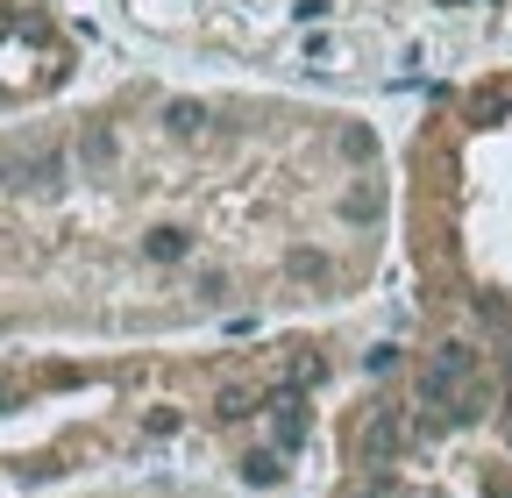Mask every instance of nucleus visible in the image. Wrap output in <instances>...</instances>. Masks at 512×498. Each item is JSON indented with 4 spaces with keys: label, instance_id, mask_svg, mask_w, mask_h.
<instances>
[{
    "label": "nucleus",
    "instance_id": "nucleus-2",
    "mask_svg": "<svg viewBox=\"0 0 512 498\" xmlns=\"http://www.w3.org/2000/svg\"><path fill=\"white\" fill-rule=\"evenodd\" d=\"M413 314L512 370V72L441 93L399 157Z\"/></svg>",
    "mask_w": 512,
    "mask_h": 498
},
{
    "label": "nucleus",
    "instance_id": "nucleus-1",
    "mask_svg": "<svg viewBox=\"0 0 512 498\" xmlns=\"http://www.w3.org/2000/svg\"><path fill=\"white\" fill-rule=\"evenodd\" d=\"M399 164L356 107L121 79L0 121V342L157 349L356 306Z\"/></svg>",
    "mask_w": 512,
    "mask_h": 498
},
{
    "label": "nucleus",
    "instance_id": "nucleus-3",
    "mask_svg": "<svg viewBox=\"0 0 512 498\" xmlns=\"http://www.w3.org/2000/svg\"><path fill=\"white\" fill-rule=\"evenodd\" d=\"M320 498H512V370L413 321L328 413Z\"/></svg>",
    "mask_w": 512,
    "mask_h": 498
},
{
    "label": "nucleus",
    "instance_id": "nucleus-4",
    "mask_svg": "<svg viewBox=\"0 0 512 498\" xmlns=\"http://www.w3.org/2000/svg\"><path fill=\"white\" fill-rule=\"evenodd\" d=\"M36 498H228V491L192 470H121V477L64 484V491H36Z\"/></svg>",
    "mask_w": 512,
    "mask_h": 498
}]
</instances>
